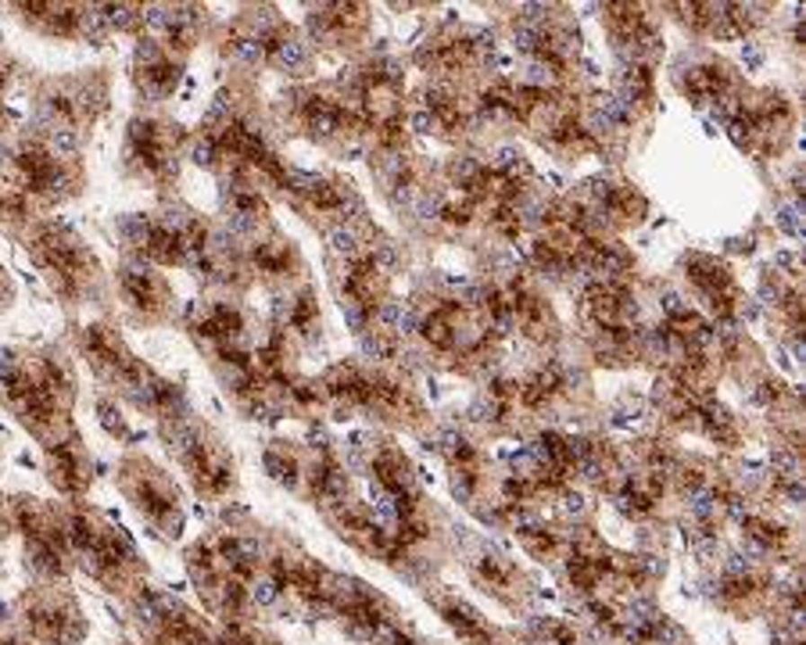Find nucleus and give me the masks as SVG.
<instances>
[{
    "label": "nucleus",
    "instance_id": "1",
    "mask_svg": "<svg viewBox=\"0 0 806 645\" xmlns=\"http://www.w3.org/2000/svg\"><path fill=\"white\" fill-rule=\"evenodd\" d=\"M269 61L290 75H301L312 61V50H308V40L294 36V32H276L269 40Z\"/></svg>",
    "mask_w": 806,
    "mask_h": 645
},
{
    "label": "nucleus",
    "instance_id": "2",
    "mask_svg": "<svg viewBox=\"0 0 806 645\" xmlns=\"http://www.w3.org/2000/svg\"><path fill=\"white\" fill-rule=\"evenodd\" d=\"M115 234H119V241L126 244L129 255H140L144 259V252H147V244L155 237V219L144 216V212H129V216H122L115 223Z\"/></svg>",
    "mask_w": 806,
    "mask_h": 645
},
{
    "label": "nucleus",
    "instance_id": "3",
    "mask_svg": "<svg viewBox=\"0 0 806 645\" xmlns=\"http://www.w3.org/2000/svg\"><path fill=\"white\" fill-rule=\"evenodd\" d=\"M326 248H330V255H333V259L351 262V259H359V255L366 252V237H362V230H359V226H348V223H330V226H326Z\"/></svg>",
    "mask_w": 806,
    "mask_h": 645
},
{
    "label": "nucleus",
    "instance_id": "4",
    "mask_svg": "<svg viewBox=\"0 0 806 645\" xmlns=\"http://www.w3.org/2000/svg\"><path fill=\"white\" fill-rule=\"evenodd\" d=\"M226 54L237 61V65H248V68H259L262 61H269V40L255 36V32H237L226 47Z\"/></svg>",
    "mask_w": 806,
    "mask_h": 645
},
{
    "label": "nucleus",
    "instance_id": "5",
    "mask_svg": "<svg viewBox=\"0 0 806 645\" xmlns=\"http://www.w3.org/2000/svg\"><path fill=\"white\" fill-rule=\"evenodd\" d=\"M279 599H283V585L272 578V574H255L252 581H248V603L255 606V610H272V606H279Z\"/></svg>",
    "mask_w": 806,
    "mask_h": 645
},
{
    "label": "nucleus",
    "instance_id": "6",
    "mask_svg": "<svg viewBox=\"0 0 806 645\" xmlns=\"http://www.w3.org/2000/svg\"><path fill=\"white\" fill-rule=\"evenodd\" d=\"M721 506H724V502H721L717 488H710V484H695V488L688 491V517L699 520V524H710V520L717 517Z\"/></svg>",
    "mask_w": 806,
    "mask_h": 645
},
{
    "label": "nucleus",
    "instance_id": "7",
    "mask_svg": "<svg viewBox=\"0 0 806 645\" xmlns=\"http://www.w3.org/2000/svg\"><path fill=\"white\" fill-rule=\"evenodd\" d=\"M355 340H359L362 358H369V362H384V358H394V355H398V337H391V333L366 330V333L355 337Z\"/></svg>",
    "mask_w": 806,
    "mask_h": 645
},
{
    "label": "nucleus",
    "instance_id": "8",
    "mask_svg": "<svg viewBox=\"0 0 806 645\" xmlns=\"http://www.w3.org/2000/svg\"><path fill=\"white\" fill-rule=\"evenodd\" d=\"M104 22L111 32H133L144 25V7L140 4H104Z\"/></svg>",
    "mask_w": 806,
    "mask_h": 645
},
{
    "label": "nucleus",
    "instance_id": "9",
    "mask_svg": "<svg viewBox=\"0 0 806 645\" xmlns=\"http://www.w3.org/2000/svg\"><path fill=\"white\" fill-rule=\"evenodd\" d=\"M219 158H223V147H219L216 137L201 133V137L190 140V162H194V165H201V169H219Z\"/></svg>",
    "mask_w": 806,
    "mask_h": 645
},
{
    "label": "nucleus",
    "instance_id": "10",
    "mask_svg": "<svg viewBox=\"0 0 806 645\" xmlns=\"http://www.w3.org/2000/svg\"><path fill=\"white\" fill-rule=\"evenodd\" d=\"M341 316H344L348 330H351L355 337H362V333L369 330V322H373V305H366V302H359V298H341Z\"/></svg>",
    "mask_w": 806,
    "mask_h": 645
},
{
    "label": "nucleus",
    "instance_id": "11",
    "mask_svg": "<svg viewBox=\"0 0 806 645\" xmlns=\"http://www.w3.org/2000/svg\"><path fill=\"white\" fill-rule=\"evenodd\" d=\"M434 448H438V452H445V455L452 459V463H470V459H474V448H470V441H466V437H463L459 430H452V427L438 434V445H434Z\"/></svg>",
    "mask_w": 806,
    "mask_h": 645
},
{
    "label": "nucleus",
    "instance_id": "12",
    "mask_svg": "<svg viewBox=\"0 0 806 645\" xmlns=\"http://www.w3.org/2000/svg\"><path fill=\"white\" fill-rule=\"evenodd\" d=\"M405 212L412 216V219H420V223H427V219H438L441 216V198L438 194H430V190H416L412 198H409V205H405Z\"/></svg>",
    "mask_w": 806,
    "mask_h": 645
},
{
    "label": "nucleus",
    "instance_id": "13",
    "mask_svg": "<svg viewBox=\"0 0 806 645\" xmlns=\"http://www.w3.org/2000/svg\"><path fill=\"white\" fill-rule=\"evenodd\" d=\"M97 416H101V427L115 437H129V427H126V416L122 409L111 402V398H97Z\"/></svg>",
    "mask_w": 806,
    "mask_h": 645
},
{
    "label": "nucleus",
    "instance_id": "14",
    "mask_svg": "<svg viewBox=\"0 0 806 645\" xmlns=\"http://www.w3.org/2000/svg\"><path fill=\"white\" fill-rule=\"evenodd\" d=\"M402 313H405V302H394V298H384L376 309H373V322L380 326V333H391L398 337V322H402Z\"/></svg>",
    "mask_w": 806,
    "mask_h": 645
},
{
    "label": "nucleus",
    "instance_id": "15",
    "mask_svg": "<svg viewBox=\"0 0 806 645\" xmlns=\"http://www.w3.org/2000/svg\"><path fill=\"white\" fill-rule=\"evenodd\" d=\"M803 205L800 201H785V205H778V212H775V223L789 234V237H803Z\"/></svg>",
    "mask_w": 806,
    "mask_h": 645
},
{
    "label": "nucleus",
    "instance_id": "16",
    "mask_svg": "<svg viewBox=\"0 0 806 645\" xmlns=\"http://www.w3.org/2000/svg\"><path fill=\"white\" fill-rule=\"evenodd\" d=\"M771 466H775V473H778V484H785V481H803V466H800V455H796V452H775Z\"/></svg>",
    "mask_w": 806,
    "mask_h": 645
},
{
    "label": "nucleus",
    "instance_id": "17",
    "mask_svg": "<svg viewBox=\"0 0 806 645\" xmlns=\"http://www.w3.org/2000/svg\"><path fill=\"white\" fill-rule=\"evenodd\" d=\"M499 412H502V402H499V394H492V391H484V394L470 405V416L481 420V423H484V420H488V423L499 420Z\"/></svg>",
    "mask_w": 806,
    "mask_h": 645
},
{
    "label": "nucleus",
    "instance_id": "18",
    "mask_svg": "<svg viewBox=\"0 0 806 645\" xmlns=\"http://www.w3.org/2000/svg\"><path fill=\"white\" fill-rule=\"evenodd\" d=\"M692 552H695V560H699V563H713V560L721 556V542H717V535L695 538V542H692Z\"/></svg>",
    "mask_w": 806,
    "mask_h": 645
},
{
    "label": "nucleus",
    "instance_id": "19",
    "mask_svg": "<svg viewBox=\"0 0 806 645\" xmlns=\"http://www.w3.org/2000/svg\"><path fill=\"white\" fill-rule=\"evenodd\" d=\"M452 491H456L459 502H470V499H474V473H470L466 466H459V470L452 473Z\"/></svg>",
    "mask_w": 806,
    "mask_h": 645
},
{
    "label": "nucleus",
    "instance_id": "20",
    "mask_svg": "<svg viewBox=\"0 0 806 645\" xmlns=\"http://www.w3.org/2000/svg\"><path fill=\"white\" fill-rule=\"evenodd\" d=\"M409 129H412V133H434V129H441V126H438L434 111H427V108H416V111L409 115Z\"/></svg>",
    "mask_w": 806,
    "mask_h": 645
},
{
    "label": "nucleus",
    "instance_id": "21",
    "mask_svg": "<svg viewBox=\"0 0 806 645\" xmlns=\"http://www.w3.org/2000/svg\"><path fill=\"white\" fill-rule=\"evenodd\" d=\"M749 570H753V560L742 552H731L724 560V578H749Z\"/></svg>",
    "mask_w": 806,
    "mask_h": 645
},
{
    "label": "nucleus",
    "instance_id": "22",
    "mask_svg": "<svg viewBox=\"0 0 806 645\" xmlns=\"http://www.w3.org/2000/svg\"><path fill=\"white\" fill-rule=\"evenodd\" d=\"M782 298H785V295H782V287H778L775 280H764L760 291H757V302H760V305H782Z\"/></svg>",
    "mask_w": 806,
    "mask_h": 645
},
{
    "label": "nucleus",
    "instance_id": "23",
    "mask_svg": "<svg viewBox=\"0 0 806 645\" xmlns=\"http://www.w3.org/2000/svg\"><path fill=\"white\" fill-rule=\"evenodd\" d=\"M660 305H663V313H667L670 320H678V316H685V313H688V305H685V302H681V295H674V291H667Z\"/></svg>",
    "mask_w": 806,
    "mask_h": 645
},
{
    "label": "nucleus",
    "instance_id": "24",
    "mask_svg": "<svg viewBox=\"0 0 806 645\" xmlns=\"http://www.w3.org/2000/svg\"><path fill=\"white\" fill-rule=\"evenodd\" d=\"M559 509H562L566 517H584V509H588V506H584V499H580L577 491H566V495H562V506H559Z\"/></svg>",
    "mask_w": 806,
    "mask_h": 645
},
{
    "label": "nucleus",
    "instance_id": "25",
    "mask_svg": "<svg viewBox=\"0 0 806 645\" xmlns=\"http://www.w3.org/2000/svg\"><path fill=\"white\" fill-rule=\"evenodd\" d=\"M778 491H782V499L785 502H793V506H800L803 502V481H785V484H778Z\"/></svg>",
    "mask_w": 806,
    "mask_h": 645
},
{
    "label": "nucleus",
    "instance_id": "26",
    "mask_svg": "<svg viewBox=\"0 0 806 645\" xmlns=\"http://www.w3.org/2000/svg\"><path fill=\"white\" fill-rule=\"evenodd\" d=\"M778 398V384H757V391H753V402H760V405H771Z\"/></svg>",
    "mask_w": 806,
    "mask_h": 645
},
{
    "label": "nucleus",
    "instance_id": "27",
    "mask_svg": "<svg viewBox=\"0 0 806 645\" xmlns=\"http://www.w3.org/2000/svg\"><path fill=\"white\" fill-rule=\"evenodd\" d=\"M11 298H14V287H11V280H7V273L0 269V313L11 305Z\"/></svg>",
    "mask_w": 806,
    "mask_h": 645
},
{
    "label": "nucleus",
    "instance_id": "28",
    "mask_svg": "<svg viewBox=\"0 0 806 645\" xmlns=\"http://www.w3.org/2000/svg\"><path fill=\"white\" fill-rule=\"evenodd\" d=\"M775 266H782V269H793V273H796V269H800V255H793V252H778V255H775Z\"/></svg>",
    "mask_w": 806,
    "mask_h": 645
},
{
    "label": "nucleus",
    "instance_id": "29",
    "mask_svg": "<svg viewBox=\"0 0 806 645\" xmlns=\"http://www.w3.org/2000/svg\"><path fill=\"white\" fill-rule=\"evenodd\" d=\"M742 57H746V61H749V65H760V61H764V54H760V47H753V43H746V47H742Z\"/></svg>",
    "mask_w": 806,
    "mask_h": 645
},
{
    "label": "nucleus",
    "instance_id": "30",
    "mask_svg": "<svg viewBox=\"0 0 806 645\" xmlns=\"http://www.w3.org/2000/svg\"><path fill=\"white\" fill-rule=\"evenodd\" d=\"M0 645H29V642H22V639H4Z\"/></svg>",
    "mask_w": 806,
    "mask_h": 645
}]
</instances>
